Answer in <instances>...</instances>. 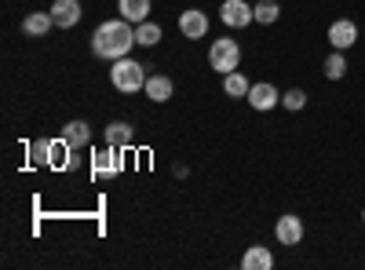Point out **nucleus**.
Segmentation results:
<instances>
[{"label": "nucleus", "mask_w": 365, "mask_h": 270, "mask_svg": "<svg viewBox=\"0 0 365 270\" xmlns=\"http://www.w3.org/2000/svg\"><path fill=\"white\" fill-rule=\"evenodd\" d=\"M241 266L245 270H270L274 266V252L267 245H252L245 256H241Z\"/></svg>", "instance_id": "f3484780"}, {"label": "nucleus", "mask_w": 365, "mask_h": 270, "mask_svg": "<svg viewBox=\"0 0 365 270\" xmlns=\"http://www.w3.org/2000/svg\"><path fill=\"white\" fill-rule=\"evenodd\" d=\"M81 0H55L51 4V19H55V26L58 29H73L77 22H81Z\"/></svg>", "instance_id": "9d476101"}, {"label": "nucleus", "mask_w": 365, "mask_h": 270, "mask_svg": "<svg viewBox=\"0 0 365 270\" xmlns=\"http://www.w3.org/2000/svg\"><path fill=\"white\" fill-rule=\"evenodd\" d=\"M120 150L117 146H106V150H99L96 154V161H91V168H96V175H117L120 172Z\"/></svg>", "instance_id": "dca6fc26"}, {"label": "nucleus", "mask_w": 365, "mask_h": 270, "mask_svg": "<svg viewBox=\"0 0 365 270\" xmlns=\"http://www.w3.org/2000/svg\"><path fill=\"white\" fill-rule=\"evenodd\" d=\"M117 11H120V19L139 26V22L150 19V0H117Z\"/></svg>", "instance_id": "2eb2a0df"}, {"label": "nucleus", "mask_w": 365, "mask_h": 270, "mask_svg": "<svg viewBox=\"0 0 365 270\" xmlns=\"http://www.w3.org/2000/svg\"><path fill=\"white\" fill-rule=\"evenodd\" d=\"M179 33L187 37V41H201L208 33V15L201 8H187L179 15Z\"/></svg>", "instance_id": "6e6552de"}, {"label": "nucleus", "mask_w": 365, "mask_h": 270, "mask_svg": "<svg viewBox=\"0 0 365 270\" xmlns=\"http://www.w3.org/2000/svg\"><path fill=\"white\" fill-rule=\"evenodd\" d=\"M143 92H146V99H150V103H168V99H172V92H175V84H172V77H168V73H150Z\"/></svg>", "instance_id": "9b49d317"}, {"label": "nucleus", "mask_w": 365, "mask_h": 270, "mask_svg": "<svg viewBox=\"0 0 365 270\" xmlns=\"http://www.w3.org/2000/svg\"><path fill=\"white\" fill-rule=\"evenodd\" d=\"M158 41H161V26H158V22L146 19V22L135 26V44H139V48H154Z\"/></svg>", "instance_id": "aec40b11"}, {"label": "nucleus", "mask_w": 365, "mask_h": 270, "mask_svg": "<svg viewBox=\"0 0 365 270\" xmlns=\"http://www.w3.org/2000/svg\"><path fill=\"white\" fill-rule=\"evenodd\" d=\"M146 66L132 63V58H117V63H110V84L117 88L120 95H135L146 88Z\"/></svg>", "instance_id": "f03ea898"}, {"label": "nucleus", "mask_w": 365, "mask_h": 270, "mask_svg": "<svg viewBox=\"0 0 365 270\" xmlns=\"http://www.w3.org/2000/svg\"><path fill=\"white\" fill-rule=\"evenodd\" d=\"M325 41H329V48H336V51L354 48V44H358V22H354V19H336V22L329 26Z\"/></svg>", "instance_id": "423d86ee"}, {"label": "nucleus", "mask_w": 365, "mask_h": 270, "mask_svg": "<svg viewBox=\"0 0 365 270\" xmlns=\"http://www.w3.org/2000/svg\"><path fill=\"white\" fill-rule=\"evenodd\" d=\"M274 237H278V245H285V249H292V245H299L303 242V219L299 216H282L278 223H274Z\"/></svg>", "instance_id": "1a4fd4ad"}, {"label": "nucleus", "mask_w": 365, "mask_h": 270, "mask_svg": "<svg viewBox=\"0 0 365 270\" xmlns=\"http://www.w3.org/2000/svg\"><path fill=\"white\" fill-rule=\"evenodd\" d=\"M70 142L66 139H37L29 142V157H34V165H51V168H66V154H70Z\"/></svg>", "instance_id": "20e7f679"}, {"label": "nucleus", "mask_w": 365, "mask_h": 270, "mask_svg": "<svg viewBox=\"0 0 365 270\" xmlns=\"http://www.w3.org/2000/svg\"><path fill=\"white\" fill-rule=\"evenodd\" d=\"M282 106L292 110V113H299L303 106H307V92H303V88H289V92L282 95Z\"/></svg>", "instance_id": "4be33fe9"}, {"label": "nucleus", "mask_w": 365, "mask_h": 270, "mask_svg": "<svg viewBox=\"0 0 365 270\" xmlns=\"http://www.w3.org/2000/svg\"><path fill=\"white\" fill-rule=\"evenodd\" d=\"M103 135H106V146H117V150H128L135 142V128L128 121H110Z\"/></svg>", "instance_id": "f8f14e48"}, {"label": "nucleus", "mask_w": 365, "mask_h": 270, "mask_svg": "<svg viewBox=\"0 0 365 270\" xmlns=\"http://www.w3.org/2000/svg\"><path fill=\"white\" fill-rule=\"evenodd\" d=\"M132 48H135V26L128 19H110L91 33V51H96L99 58H106V63L128 58Z\"/></svg>", "instance_id": "f257e3e1"}, {"label": "nucleus", "mask_w": 365, "mask_h": 270, "mask_svg": "<svg viewBox=\"0 0 365 270\" xmlns=\"http://www.w3.org/2000/svg\"><path fill=\"white\" fill-rule=\"evenodd\" d=\"M51 26H55L51 11H29V15L22 19V33H26V37H48Z\"/></svg>", "instance_id": "ddd939ff"}, {"label": "nucleus", "mask_w": 365, "mask_h": 270, "mask_svg": "<svg viewBox=\"0 0 365 270\" xmlns=\"http://www.w3.org/2000/svg\"><path fill=\"white\" fill-rule=\"evenodd\" d=\"M322 70H325L329 81H344V77H347V51H336V48H332V55L322 63Z\"/></svg>", "instance_id": "a211bd4d"}, {"label": "nucleus", "mask_w": 365, "mask_h": 270, "mask_svg": "<svg viewBox=\"0 0 365 270\" xmlns=\"http://www.w3.org/2000/svg\"><path fill=\"white\" fill-rule=\"evenodd\" d=\"M361 223H365V208H361Z\"/></svg>", "instance_id": "5701e85b"}, {"label": "nucleus", "mask_w": 365, "mask_h": 270, "mask_svg": "<svg viewBox=\"0 0 365 270\" xmlns=\"http://www.w3.org/2000/svg\"><path fill=\"white\" fill-rule=\"evenodd\" d=\"M249 88H252V81L241 73V70L223 73V92H227V99H249Z\"/></svg>", "instance_id": "4468645a"}, {"label": "nucleus", "mask_w": 365, "mask_h": 270, "mask_svg": "<svg viewBox=\"0 0 365 270\" xmlns=\"http://www.w3.org/2000/svg\"><path fill=\"white\" fill-rule=\"evenodd\" d=\"M208 66L216 70V73H234L241 66V44L234 37H220V41H212L208 48Z\"/></svg>", "instance_id": "7ed1b4c3"}, {"label": "nucleus", "mask_w": 365, "mask_h": 270, "mask_svg": "<svg viewBox=\"0 0 365 270\" xmlns=\"http://www.w3.org/2000/svg\"><path fill=\"white\" fill-rule=\"evenodd\" d=\"M249 106L259 110V113H267V110H274V106H282V92H278L270 81H259V84L249 88Z\"/></svg>", "instance_id": "0eeeda50"}, {"label": "nucleus", "mask_w": 365, "mask_h": 270, "mask_svg": "<svg viewBox=\"0 0 365 270\" xmlns=\"http://www.w3.org/2000/svg\"><path fill=\"white\" fill-rule=\"evenodd\" d=\"M278 19H282V4H278V0H259V4H256V22L259 26H274Z\"/></svg>", "instance_id": "412c9836"}, {"label": "nucleus", "mask_w": 365, "mask_h": 270, "mask_svg": "<svg viewBox=\"0 0 365 270\" xmlns=\"http://www.w3.org/2000/svg\"><path fill=\"white\" fill-rule=\"evenodd\" d=\"M220 19H223V26H230V29H249V26L256 22V4H249V0H223Z\"/></svg>", "instance_id": "39448f33"}, {"label": "nucleus", "mask_w": 365, "mask_h": 270, "mask_svg": "<svg viewBox=\"0 0 365 270\" xmlns=\"http://www.w3.org/2000/svg\"><path fill=\"white\" fill-rule=\"evenodd\" d=\"M63 139H66L73 150L88 146V142H91V128H88V121H70V125L63 128Z\"/></svg>", "instance_id": "6ab92c4d"}]
</instances>
